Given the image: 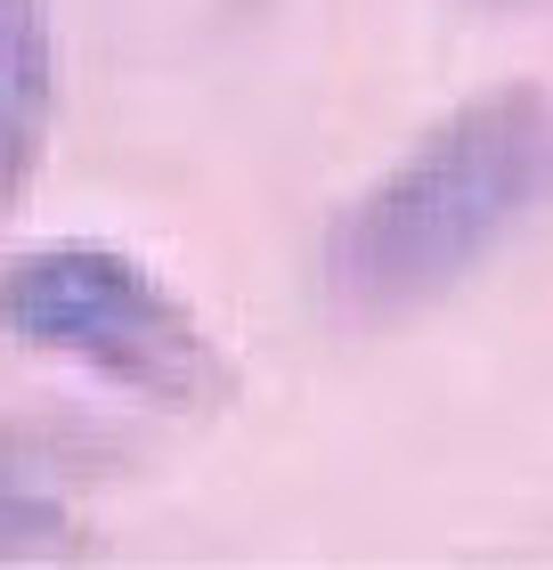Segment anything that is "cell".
<instances>
[{
	"label": "cell",
	"mask_w": 553,
	"mask_h": 570,
	"mask_svg": "<svg viewBox=\"0 0 553 570\" xmlns=\"http://www.w3.org/2000/svg\"><path fill=\"white\" fill-rule=\"evenodd\" d=\"M0 334L155 416H220L236 358L147 262L115 245H24L0 262Z\"/></svg>",
	"instance_id": "cell-2"
},
{
	"label": "cell",
	"mask_w": 553,
	"mask_h": 570,
	"mask_svg": "<svg viewBox=\"0 0 553 570\" xmlns=\"http://www.w3.org/2000/svg\"><path fill=\"white\" fill-rule=\"evenodd\" d=\"M545 90L505 82L432 122L375 188L350 196L318 253V294L342 326H391L464 285L521 228L545 179Z\"/></svg>",
	"instance_id": "cell-1"
},
{
	"label": "cell",
	"mask_w": 553,
	"mask_h": 570,
	"mask_svg": "<svg viewBox=\"0 0 553 570\" xmlns=\"http://www.w3.org/2000/svg\"><path fill=\"white\" fill-rule=\"evenodd\" d=\"M58 122V24L49 0H0V220L24 204Z\"/></svg>",
	"instance_id": "cell-3"
},
{
	"label": "cell",
	"mask_w": 553,
	"mask_h": 570,
	"mask_svg": "<svg viewBox=\"0 0 553 570\" xmlns=\"http://www.w3.org/2000/svg\"><path fill=\"white\" fill-rule=\"evenodd\" d=\"M82 547H90V522L66 456L33 432L0 424V562H58Z\"/></svg>",
	"instance_id": "cell-4"
}]
</instances>
